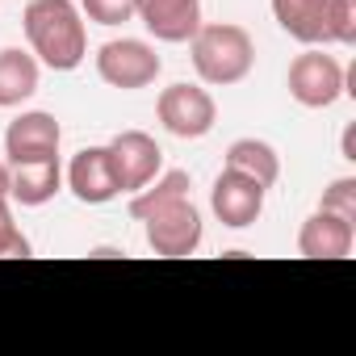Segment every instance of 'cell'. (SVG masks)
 I'll use <instances>...</instances> for the list:
<instances>
[{
    "label": "cell",
    "mask_w": 356,
    "mask_h": 356,
    "mask_svg": "<svg viewBox=\"0 0 356 356\" xmlns=\"http://www.w3.org/2000/svg\"><path fill=\"white\" fill-rule=\"evenodd\" d=\"M26 42L30 55L51 67V72H76L88 55V34H84V13L76 0H30L26 13Z\"/></svg>",
    "instance_id": "1"
},
{
    "label": "cell",
    "mask_w": 356,
    "mask_h": 356,
    "mask_svg": "<svg viewBox=\"0 0 356 356\" xmlns=\"http://www.w3.org/2000/svg\"><path fill=\"white\" fill-rule=\"evenodd\" d=\"M273 17L302 47L356 42V0H273Z\"/></svg>",
    "instance_id": "2"
},
{
    "label": "cell",
    "mask_w": 356,
    "mask_h": 356,
    "mask_svg": "<svg viewBox=\"0 0 356 356\" xmlns=\"http://www.w3.org/2000/svg\"><path fill=\"white\" fill-rule=\"evenodd\" d=\"M189 47H193V67H197L202 84H210V88H231V84L248 80L256 67V42L235 22L202 26L189 38Z\"/></svg>",
    "instance_id": "3"
},
{
    "label": "cell",
    "mask_w": 356,
    "mask_h": 356,
    "mask_svg": "<svg viewBox=\"0 0 356 356\" xmlns=\"http://www.w3.org/2000/svg\"><path fill=\"white\" fill-rule=\"evenodd\" d=\"M343 76L348 72H343V63L335 55H327L323 47H306L285 72V88L302 109H331L348 92Z\"/></svg>",
    "instance_id": "4"
},
{
    "label": "cell",
    "mask_w": 356,
    "mask_h": 356,
    "mask_svg": "<svg viewBox=\"0 0 356 356\" xmlns=\"http://www.w3.org/2000/svg\"><path fill=\"white\" fill-rule=\"evenodd\" d=\"M163 72V59L155 55L151 42L143 38H113L97 51V76L109 84V88H122V92H134V88H147L155 84V76Z\"/></svg>",
    "instance_id": "5"
},
{
    "label": "cell",
    "mask_w": 356,
    "mask_h": 356,
    "mask_svg": "<svg viewBox=\"0 0 356 356\" xmlns=\"http://www.w3.org/2000/svg\"><path fill=\"white\" fill-rule=\"evenodd\" d=\"M143 227H147V248H151L155 256H163V260L193 256V252L202 248V235H206L202 210H197L189 197H181V202L155 210L151 218H143Z\"/></svg>",
    "instance_id": "6"
},
{
    "label": "cell",
    "mask_w": 356,
    "mask_h": 356,
    "mask_svg": "<svg viewBox=\"0 0 356 356\" xmlns=\"http://www.w3.org/2000/svg\"><path fill=\"white\" fill-rule=\"evenodd\" d=\"M155 113L163 130L176 138H206L218 122V105L202 84H168L155 101Z\"/></svg>",
    "instance_id": "7"
},
{
    "label": "cell",
    "mask_w": 356,
    "mask_h": 356,
    "mask_svg": "<svg viewBox=\"0 0 356 356\" xmlns=\"http://www.w3.org/2000/svg\"><path fill=\"white\" fill-rule=\"evenodd\" d=\"M105 147H109V159H113L122 193H138L143 185L155 181L159 168H163V151H159V143L147 130H122Z\"/></svg>",
    "instance_id": "8"
},
{
    "label": "cell",
    "mask_w": 356,
    "mask_h": 356,
    "mask_svg": "<svg viewBox=\"0 0 356 356\" xmlns=\"http://www.w3.org/2000/svg\"><path fill=\"white\" fill-rule=\"evenodd\" d=\"M264 193L268 189L260 181H252V176H243L235 168H222L214 189H210V210H214V218L222 227L243 231V227H252L264 214Z\"/></svg>",
    "instance_id": "9"
},
{
    "label": "cell",
    "mask_w": 356,
    "mask_h": 356,
    "mask_svg": "<svg viewBox=\"0 0 356 356\" xmlns=\"http://www.w3.org/2000/svg\"><path fill=\"white\" fill-rule=\"evenodd\" d=\"M59 143H63V126L47 109H30V113L13 118L9 130H5V155H9V163L59 159Z\"/></svg>",
    "instance_id": "10"
},
{
    "label": "cell",
    "mask_w": 356,
    "mask_h": 356,
    "mask_svg": "<svg viewBox=\"0 0 356 356\" xmlns=\"http://www.w3.org/2000/svg\"><path fill=\"white\" fill-rule=\"evenodd\" d=\"M63 181H67L72 197L84 202V206H105V202H113L122 193L113 159H109V147H84V151H76Z\"/></svg>",
    "instance_id": "11"
},
{
    "label": "cell",
    "mask_w": 356,
    "mask_h": 356,
    "mask_svg": "<svg viewBox=\"0 0 356 356\" xmlns=\"http://www.w3.org/2000/svg\"><path fill=\"white\" fill-rule=\"evenodd\" d=\"M134 17L155 42H189L202 30V0H134Z\"/></svg>",
    "instance_id": "12"
},
{
    "label": "cell",
    "mask_w": 356,
    "mask_h": 356,
    "mask_svg": "<svg viewBox=\"0 0 356 356\" xmlns=\"http://www.w3.org/2000/svg\"><path fill=\"white\" fill-rule=\"evenodd\" d=\"M352 243H356V222L331 210H314L298 231V252L306 260H348Z\"/></svg>",
    "instance_id": "13"
},
{
    "label": "cell",
    "mask_w": 356,
    "mask_h": 356,
    "mask_svg": "<svg viewBox=\"0 0 356 356\" xmlns=\"http://www.w3.org/2000/svg\"><path fill=\"white\" fill-rule=\"evenodd\" d=\"M63 189L59 159H34V163H9V197L17 206H47Z\"/></svg>",
    "instance_id": "14"
},
{
    "label": "cell",
    "mask_w": 356,
    "mask_h": 356,
    "mask_svg": "<svg viewBox=\"0 0 356 356\" xmlns=\"http://www.w3.org/2000/svg\"><path fill=\"white\" fill-rule=\"evenodd\" d=\"M42 80V63L22 51V47H5L0 51V109H17L22 101H30L38 92Z\"/></svg>",
    "instance_id": "15"
},
{
    "label": "cell",
    "mask_w": 356,
    "mask_h": 356,
    "mask_svg": "<svg viewBox=\"0 0 356 356\" xmlns=\"http://www.w3.org/2000/svg\"><path fill=\"white\" fill-rule=\"evenodd\" d=\"M227 168L252 176V181H260L264 189L277 185V176H281V155L264 143V138H235L227 147Z\"/></svg>",
    "instance_id": "16"
},
{
    "label": "cell",
    "mask_w": 356,
    "mask_h": 356,
    "mask_svg": "<svg viewBox=\"0 0 356 356\" xmlns=\"http://www.w3.org/2000/svg\"><path fill=\"white\" fill-rule=\"evenodd\" d=\"M189 189H193V176L189 172H163V176H155L151 185H143L134 197H130V218H151L155 210H163V206H172V202H181V197H189Z\"/></svg>",
    "instance_id": "17"
},
{
    "label": "cell",
    "mask_w": 356,
    "mask_h": 356,
    "mask_svg": "<svg viewBox=\"0 0 356 356\" xmlns=\"http://www.w3.org/2000/svg\"><path fill=\"white\" fill-rule=\"evenodd\" d=\"M318 210H331L348 222H356V176H339V181H331L318 197Z\"/></svg>",
    "instance_id": "18"
},
{
    "label": "cell",
    "mask_w": 356,
    "mask_h": 356,
    "mask_svg": "<svg viewBox=\"0 0 356 356\" xmlns=\"http://www.w3.org/2000/svg\"><path fill=\"white\" fill-rule=\"evenodd\" d=\"M30 239L22 235V227L13 222L9 197H0V260H13V256H30Z\"/></svg>",
    "instance_id": "19"
},
{
    "label": "cell",
    "mask_w": 356,
    "mask_h": 356,
    "mask_svg": "<svg viewBox=\"0 0 356 356\" xmlns=\"http://www.w3.org/2000/svg\"><path fill=\"white\" fill-rule=\"evenodd\" d=\"M80 13L97 26H122L134 17V0H80Z\"/></svg>",
    "instance_id": "20"
},
{
    "label": "cell",
    "mask_w": 356,
    "mask_h": 356,
    "mask_svg": "<svg viewBox=\"0 0 356 356\" xmlns=\"http://www.w3.org/2000/svg\"><path fill=\"white\" fill-rule=\"evenodd\" d=\"M339 151H343V159H348V163H356V126H348V130H343Z\"/></svg>",
    "instance_id": "21"
},
{
    "label": "cell",
    "mask_w": 356,
    "mask_h": 356,
    "mask_svg": "<svg viewBox=\"0 0 356 356\" xmlns=\"http://www.w3.org/2000/svg\"><path fill=\"white\" fill-rule=\"evenodd\" d=\"M0 197H9V163L0 159Z\"/></svg>",
    "instance_id": "22"
}]
</instances>
